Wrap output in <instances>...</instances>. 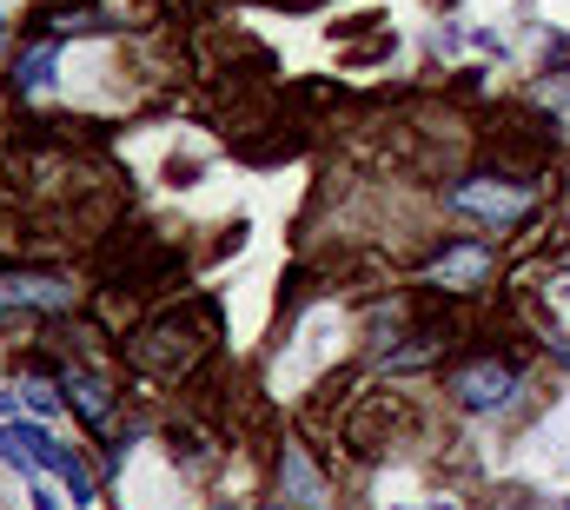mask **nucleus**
<instances>
[{
    "instance_id": "obj_2",
    "label": "nucleus",
    "mask_w": 570,
    "mask_h": 510,
    "mask_svg": "<svg viewBox=\"0 0 570 510\" xmlns=\"http://www.w3.org/2000/svg\"><path fill=\"white\" fill-rule=\"evenodd\" d=\"M80 312V278L53 265H0V325H33V318H67Z\"/></svg>"
},
{
    "instance_id": "obj_11",
    "label": "nucleus",
    "mask_w": 570,
    "mask_h": 510,
    "mask_svg": "<svg viewBox=\"0 0 570 510\" xmlns=\"http://www.w3.org/2000/svg\"><path fill=\"white\" fill-rule=\"evenodd\" d=\"M259 510H285V504H259Z\"/></svg>"
},
{
    "instance_id": "obj_14",
    "label": "nucleus",
    "mask_w": 570,
    "mask_h": 510,
    "mask_svg": "<svg viewBox=\"0 0 570 510\" xmlns=\"http://www.w3.org/2000/svg\"><path fill=\"white\" fill-rule=\"evenodd\" d=\"M564 510H570V498H564Z\"/></svg>"
},
{
    "instance_id": "obj_9",
    "label": "nucleus",
    "mask_w": 570,
    "mask_h": 510,
    "mask_svg": "<svg viewBox=\"0 0 570 510\" xmlns=\"http://www.w3.org/2000/svg\"><path fill=\"white\" fill-rule=\"evenodd\" d=\"M27 498H33V510H60V498H53V491H47V484H33V491H27Z\"/></svg>"
},
{
    "instance_id": "obj_6",
    "label": "nucleus",
    "mask_w": 570,
    "mask_h": 510,
    "mask_svg": "<svg viewBox=\"0 0 570 510\" xmlns=\"http://www.w3.org/2000/svg\"><path fill=\"white\" fill-rule=\"evenodd\" d=\"M60 398H67V411L80 418V424H107L114 411H120V391L107 372H94V365H67L60 372Z\"/></svg>"
},
{
    "instance_id": "obj_8",
    "label": "nucleus",
    "mask_w": 570,
    "mask_h": 510,
    "mask_svg": "<svg viewBox=\"0 0 570 510\" xmlns=\"http://www.w3.org/2000/svg\"><path fill=\"white\" fill-rule=\"evenodd\" d=\"M60 491H67L73 504H94V498H100V491H94V471H87V458H73V464L60 471Z\"/></svg>"
},
{
    "instance_id": "obj_4",
    "label": "nucleus",
    "mask_w": 570,
    "mask_h": 510,
    "mask_svg": "<svg viewBox=\"0 0 570 510\" xmlns=\"http://www.w3.org/2000/svg\"><path fill=\"white\" fill-rule=\"evenodd\" d=\"M491 272H498V239L464 233V239H444V246L425 258L419 285H425V292H444V298H471V292L491 285Z\"/></svg>"
},
{
    "instance_id": "obj_5",
    "label": "nucleus",
    "mask_w": 570,
    "mask_h": 510,
    "mask_svg": "<svg viewBox=\"0 0 570 510\" xmlns=\"http://www.w3.org/2000/svg\"><path fill=\"white\" fill-rule=\"evenodd\" d=\"M273 478H279V504L285 510H325V478H318V464H312V451H305L298 438L279 444Z\"/></svg>"
},
{
    "instance_id": "obj_13",
    "label": "nucleus",
    "mask_w": 570,
    "mask_h": 510,
    "mask_svg": "<svg viewBox=\"0 0 570 510\" xmlns=\"http://www.w3.org/2000/svg\"><path fill=\"white\" fill-rule=\"evenodd\" d=\"M219 510H233V504H219Z\"/></svg>"
},
{
    "instance_id": "obj_12",
    "label": "nucleus",
    "mask_w": 570,
    "mask_h": 510,
    "mask_svg": "<svg viewBox=\"0 0 570 510\" xmlns=\"http://www.w3.org/2000/svg\"><path fill=\"white\" fill-rule=\"evenodd\" d=\"M53 7H67V0H53Z\"/></svg>"
},
{
    "instance_id": "obj_10",
    "label": "nucleus",
    "mask_w": 570,
    "mask_h": 510,
    "mask_svg": "<svg viewBox=\"0 0 570 510\" xmlns=\"http://www.w3.org/2000/svg\"><path fill=\"white\" fill-rule=\"evenodd\" d=\"M0 60H7V13H0Z\"/></svg>"
},
{
    "instance_id": "obj_1",
    "label": "nucleus",
    "mask_w": 570,
    "mask_h": 510,
    "mask_svg": "<svg viewBox=\"0 0 570 510\" xmlns=\"http://www.w3.org/2000/svg\"><path fill=\"white\" fill-rule=\"evenodd\" d=\"M438 199H444V213H458V219H471L484 233H518V226H531L544 213V186L518 179V173H498V166L458 173L451 186H438Z\"/></svg>"
},
{
    "instance_id": "obj_7",
    "label": "nucleus",
    "mask_w": 570,
    "mask_h": 510,
    "mask_svg": "<svg viewBox=\"0 0 570 510\" xmlns=\"http://www.w3.org/2000/svg\"><path fill=\"white\" fill-rule=\"evenodd\" d=\"M53 73H60V40H47V33H40L33 47H20V60H13V73H7V80H13V94H20V100H40V94L53 87Z\"/></svg>"
},
{
    "instance_id": "obj_3",
    "label": "nucleus",
    "mask_w": 570,
    "mask_h": 510,
    "mask_svg": "<svg viewBox=\"0 0 570 510\" xmlns=\"http://www.w3.org/2000/svg\"><path fill=\"white\" fill-rule=\"evenodd\" d=\"M518 391H524V372H518V359H504V352H471V359H458V365L444 372V398H451L464 418H498V411L518 404Z\"/></svg>"
}]
</instances>
